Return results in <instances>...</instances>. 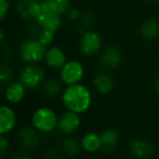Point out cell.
I'll list each match as a JSON object with an SVG mask.
<instances>
[{"label": "cell", "instance_id": "obj_26", "mask_svg": "<svg viewBox=\"0 0 159 159\" xmlns=\"http://www.w3.org/2000/svg\"><path fill=\"white\" fill-rule=\"evenodd\" d=\"M8 11H9V2L8 0H1V11H0V18L5 19L7 16Z\"/></svg>", "mask_w": 159, "mask_h": 159}, {"label": "cell", "instance_id": "obj_9", "mask_svg": "<svg viewBox=\"0 0 159 159\" xmlns=\"http://www.w3.org/2000/svg\"><path fill=\"white\" fill-rule=\"evenodd\" d=\"M42 10V2L37 0H21L18 5L20 16L27 20H36Z\"/></svg>", "mask_w": 159, "mask_h": 159}, {"label": "cell", "instance_id": "obj_3", "mask_svg": "<svg viewBox=\"0 0 159 159\" xmlns=\"http://www.w3.org/2000/svg\"><path fill=\"white\" fill-rule=\"evenodd\" d=\"M19 52H20V57L25 62H32V63L39 62L46 55V46L38 39L36 40L34 38H31V39L24 40L21 44Z\"/></svg>", "mask_w": 159, "mask_h": 159}, {"label": "cell", "instance_id": "obj_19", "mask_svg": "<svg viewBox=\"0 0 159 159\" xmlns=\"http://www.w3.org/2000/svg\"><path fill=\"white\" fill-rule=\"evenodd\" d=\"M42 3L45 8L60 16L68 13L70 10V0H44Z\"/></svg>", "mask_w": 159, "mask_h": 159}, {"label": "cell", "instance_id": "obj_2", "mask_svg": "<svg viewBox=\"0 0 159 159\" xmlns=\"http://www.w3.org/2000/svg\"><path fill=\"white\" fill-rule=\"evenodd\" d=\"M58 121L59 119L55 111L46 107L38 108L32 117V123L36 130L45 133L51 132L58 128Z\"/></svg>", "mask_w": 159, "mask_h": 159}, {"label": "cell", "instance_id": "obj_5", "mask_svg": "<svg viewBox=\"0 0 159 159\" xmlns=\"http://www.w3.org/2000/svg\"><path fill=\"white\" fill-rule=\"evenodd\" d=\"M44 71L37 66H26L20 73V82L26 89H35L44 81Z\"/></svg>", "mask_w": 159, "mask_h": 159}, {"label": "cell", "instance_id": "obj_22", "mask_svg": "<svg viewBox=\"0 0 159 159\" xmlns=\"http://www.w3.org/2000/svg\"><path fill=\"white\" fill-rule=\"evenodd\" d=\"M63 149L70 156L77 154L80 150V144L75 139H68L63 143Z\"/></svg>", "mask_w": 159, "mask_h": 159}, {"label": "cell", "instance_id": "obj_11", "mask_svg": "<svg viewBox=\"0 0 159 159\" xmlns=\"http://www.w3.org/2000/svg\"><path fill=\"white\" fill-rule=\"evenodd\" d=\"M45 60L48 66L52 69H59L66 64V59L64 52L59 48V47L52 46L46 50V55H45Z\"/></svg>", "mask_w": 159, "mask_h": 159}, {"label": "cell", "instance_id": "obj_18", "mask_svg": "<svg viewBox=\"0 0 159 159\" xmlns=\"http://www.w3.org/2000/svg\"><path fill=\"white\" fill-rule=\"evenodd\" d=\"M82 147L87 152H95L99 148H102V141H100V135L96 133H87L82 139Z\"/></svg>", "mask_w": 159, "mask_h": 159}, {"label": "cell", "instance_id": "obj_21", "mask_svg": "<svg viewBox=\"0 0 159 159\" xmlns=\"http://www.w3.org/2000/svg\"><path fill=\"white\" fill-rule=\"evenodd\" d=\"M43 91L47 96L53 97V96H57L61 92V85L56 80H48L47 82L44 83Z\"/></svg>", "mask_w": 159, "mask_h": 159}, {"label": "cell", "instance_id": "obj_14", "mask_svg": "<svg viewBox=\"0 0 159 159\" xmlns=\"http://www.w3.org/2000/svg\"><path fill=\"white\" fill-rule=\"evenodd\" d=\"M25 89L26 87L21 82H13L8 85L6 89V99L11 104H18L24 98L25 96Z\"/></svg>", "mask_w": 159, "mask_h": 159}, {"label": "cell", "instance_id": "obj_7", "mask_svg": "<svg viewBox=\"0 0 159 159\" xmlns=\"http://www.w3.org/2000/svg\"><path fill=\"white\" fill-rule=\"evenodd\" d=\"M100 46H102V39L95 32H86L80 42L81 50L86 56L95 55L100 49Z\"/></svg>", "mask_w": 159, "mask_h": 159}, {"label": "cell", "instance_id": "obj_8", "mask_svg": "<svg viewBox=\"0 0 159 159\" xmlns=\"http://www.w3.org/2000/svg\"><path fill=\"white\" fill-rule=\"evenodd\" d=\"M80 124H81V118L79 113L69 110L59 118L58 129L64 134H71L79 129Z\"/></svg>", "mask_w": 159, "mask_h": 159}, {"label": "cell", "instance_id": "obj_20", "mask_svg": "<svg viewBox=\"0 0 159 159\" xmlns=\"http://www.w3.org/2000/svg\"><path fill=\"white\" fill-rule=\"evenodd\" d=\"M141 35L145 39H155L159 35V24L155 20H147L143 23V25L139 29Z\"/></svg>", "mask_w": 159, "mask_h": 159}, {"label": "cell", "instance_id": "obj_13", "mask_svg": "<svg viewBox=\"0 0 159 159\" xmlns=\"http://www.w3.org/2000/svg\"><path fill=\"white\" fill-rule=\"evenodd\" d=\"M131 152L137 158H149L154 152L152 144L144 139H135L131 144Z\"/></svg>", "mask_w": 159, "mask_h": 159}, {"label": "cell", "instance_id": "obj_28", "mask_svg": "<svg viewBox=\"0 0 159 159\" xmlns=\"http://www.w3.org/2000/svg\"><path fill=\"white\" fill-rule=\"evenodd\" d=\"M156 91L159 93V79L156 81Z\"/></svg>", "mask_w": 159, "mask_h": 159}, {"label": "cell", "instance_id": "obj_27", "mask_svg": "<svg viewBox=\"0 0 159 159\" xmlns=\"http://www.w3.org/2000/svg\"><path fill=\"white\" fill-rule=\"evenodd\" d=\"M69 16H70L71 19H76L77 16H79V12L76 11V10H69Z\"/></svg>", "mask_w": 159, "mask_h": 159}, {"label": "cell", "instance_id": "obj_24", "mask_svg": "<svg viewBox=\"0 0 159 159\" xmlns=\"http://www.w3.org/2000/svg\"><path fill=\"white\" fill-rule=\"evenodd\" d=\"M12 79V70L10 66L2 64L0 66V82L1 84H6L9 83Z\"/></svg>", "mask_w": 159, "mask_h": 159}, {"label": "cell", "instance_id": "obj_10", "mask_svg": "<svg viewBox=\"0 0 159 159\" xmlns=\"http://www.w3.org/2000/svg\"><path fill=\"white\" fill-rule=\"evenodd\" d=\"M16 116L10 107L2 106L0 108V133L5 135L16 126Z\"/></svg>", "mask_w": 159, "mask_h": 159}, {"label": "cell", "instance_id": "obj_1", "mask_svg": "<svg viewBox=\"0 0 159 159\" xmlns=\"http://www.w3.org/2000/svg\"><path fill=\"white\" fill-rule=\"evenodd\" d=\"M62 102L69 110L77 113L85 112L92 104L91 92L79 83L69 85L62 94Z\"/></svg>", "mask_w": 159, "mask_h": 159}, {"label": "cell", "instance_id": "obj_15", "mask_svg": "<svg viewBox=\"0 0 159 159\" xmlns=\"http://www.w3.org/2000/svg\"><path fill=\"white\" fill-rule=\"evenodd\" d=\"M100 141H102V149L111 152L117 147L118 143H119V134L117 133V131L108 129V130L102 132Z\"/></svg>", "mask_w": 159, "mask_h": 159}, {"label": "cell", "instance_id": "obj_17", "mask_svg": "<svg viewBox=\"0 0 159 159\" xmlns=\"http://www.w3.org/2000/svg\"><path fill=\"white\" fill-rule=\"evenodd\" d=\"M19 137H20V141L22 142L23 145L29 148L35 147L39 143V136H38V134L30 128L21 129Z\"/></svg>", "mask_w": 159, "mask_h": 159}, {"label": "cell", "instance_id": "obj_23", "mask_svg": "<svg viewBox=\"0 0 159 159\" xmlns=\"http://www.w3.org/2000/svg\"><path fill=\"white\" fill-rule=\"evenodd\" d=\"M53 32L49 31V30H45V29H42L38 34V40H39L42 44H44L45 46H48L52 43L53 40Z\"/></svg>", "mask_w": 159, "mask_h": 159}, {"label": "cell", "instance_id": "obj_4", "mask_svg": "<svg viewBox=\"0 0 159 159\" xmlns=\"http://www.w3.org/2000/svg\"><path fill=\"white\" fill-rule=\"evenodd\" d=\"M83 75H84V68L76 60L66 62V64L61 68V73H60L62 82L66 85L77 84L82 80Z\"/></svg>", "mask_w": 159, "mask_h": 159}, {"label": "cell", "instance_id": "obj_12", "mask_svg": "<svg viewBox=\"0 0 159 159\" xmlns=\"http://www.w3.org/2000/svg\"><path fill=\"white\" fill-rule=\"evenodd\" d=\"M100 62L105 68L116 69L121 62V52L116 47H108L102 55Z\"/></svg>", "mask_w": 159, "mask_h": 159}, {"label": "cell", "instance_id": "obj_16", "mask_svg": "<svg viewBox=\"0 0 159 159\" xmlns=\"http://www.w3.org/2000/svg\"><path fill=\"white\" fill-rule=\"evenodd\" d=\"M94 84L99 93L108 94L112 91L115 83H113V79L110 75L106 74V73H99L94 79Z\"/></svg>", "mask_w": 159, "mask_h": 159}, {"label": "cell", "instance_id": "obj_29", "mask_svg": "<svg viewBox=\"0 0 159 159\" xmlns=\"http://www.w3.org/2000/svg\"><path fill=\"white\" fill-rule=\"evenodd\" d=\"M150 1H155V0H150Z\"/></svg>", "mask_w": 159, "mask_h": 159}, {"label": "cell", "instance_id": "obj_25", "mask_svg": "<svg viewBox=\"0 0 159 159\" xmlns=\"http://www.w3.org/2000/svg\"><path fill=\"white\" fill-rule=\"evenodd\" d=\"M8 148H9V143H8L7 139L2 135L1 139H0V154L5 155L6 152L8 150Z\"/></svg>", "mask_w": 159, "mask_h": 159}, {"label": "cell", "instance_id": "obj_6", "mask_svg": "<svg viewBox=\"0 0 159 159\" xmlns=\"http://www.w3.org/2000/svg\"><path fill=\"white\" fill-rule=\"evenodd\" d=\"M36 21H37V24L40 29L49 30L53 33H56L61 26V16L45 8L43 3L40 13L38 18L36 19Z\"/></svg>", "mask_w": 159, "mask_h": 159}]
</instances>
